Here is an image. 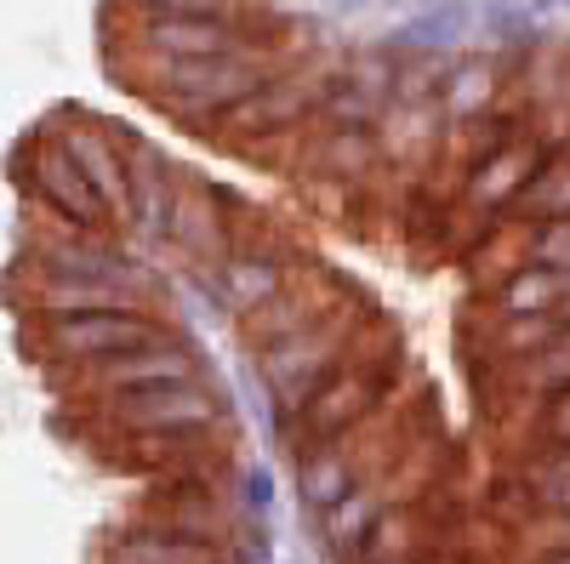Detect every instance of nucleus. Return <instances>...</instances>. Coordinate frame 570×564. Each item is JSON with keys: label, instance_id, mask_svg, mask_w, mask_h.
<instances>
[{"label": "nucleus", "instance_id": "f257e3e1", "mask_svg": "<svg viewBox=\"0 0 570 564\" xmlns=\"http://www.w3.org/2000/svg\"><path fill=\"white\" fill-rule=\"evenodd\" d=\"M389 332H394V319L376 308V297L371 291H354L348 303H337L325 319H314L308 332L285 337L268 354H252L257 383H263V394L274 405V422H285L320 383H331L343 365H354L360 354H371Z\"/></svg>", "mask_w": 570, "mask_h": 564}, {"label": "nucleus", "instance_id": "dca6fc26", "mask_svg": "<svg viewBox=\"0 0 570 564\" xmlns=\"http://www.w3.org/2000/svg\"><path fill=\"white\" fill-rule=\"evenodd\" d=\"M183 188H188V177H183L155 144L131 137V217H126V228L137 234V240H149V246L171 240Z\"/></svg>", "mask_w": 570, "mask_h": 564}, {"label": "nucleus", "instance_id": "c756f323", "mask_svg": "<svg viewBox=\"0 0 570 564\" xmlns=\"http://www.w3.org/2000/svg\"><path fill=\"white\" fill-rule=\"evenodd\" d=\"M525 564H570V547H531Z\"/></svg>", "mask_w": 570, "mask_h": 564}, {"label": "nucleus", "instance_id": "bb28decb", "mask_svg": "<svg viewBox=\"0 0 570 564\" xmlns=\"http://www.w3.org/2000/svg\"><path fill=\"white\" fill-rule=\"evenodd\" d=\"M531 445L537 451H570V388L564 394H548V399H537V410H531Z\"/></svg>", "mask_w": 570, "mask_h": 564}, {"label": "nucleus", "instance_id": "7c9ffc66", "mask_svg": "<svg viewBox=\"0 0 570 564\" xmlns=\"http://www.w3.org/2000/svg\"><path fill=\"white\" fill-rule=\"evenodd\" d=\"M331 7H337L343 18H354V12H371V7H383V0H331Z\"/></svg>", "mask_w": 570, "mask_h": 564}, {"label": "nucleus", "instance_id": "1a4fd4ad", "mask_svg": "<svg viewBox=\"0 0 570 564\" xmlns=\"http://www.w3.org/2000/svg\"><path fill=\"white\" fill-rule=\"evenodd\" d=\"M40 126H52V137L75 155V166L91 177V188L109 200V211L126 228V217H131V137H120L104 115H86V109H58Z\"/></svg>", "mask_w": 570, "mask_h": 564}, {"label": "nucleus", "instance_id": "9d476101", "mask_svg": "<svg viewBox=\"0 0 570 564\" xmlns=\"http://www.w3.org/2000/svg\"><path fill=\"white\" fill-rule=\"evenodd\" d=\"M451 520H462V507H451V485L422 502H400L365 531L348 564H422L451 547Z\"/></svg>", "mask_w": 570, "mask_h": 564}, {"label": "nucleus", "instance_id": "4468645a", "mask_svg": "<svg viewBox=\"0 0 570 564\" xmlns=\"http://www.w3.org/2000/svg\"><path fill=\"white\" fill-rule=\"evenodd\" d=\"M292 171L314 182H337V188H365L389 171V155H383L376 126H314L303 137Z\"/></svg>", "mask_w": 570, "mask_h": 564}, {"label": "nucleus", "instance_id": "6ab92c4d", "mask_svg": "<svg viewBox=\"0 0 570 564\" xmlns=\"http://www.w3.org/2000/svg\"><path fill=\"white\" fill-rule=\"evenodd\" d=\"M104 564H240V558H234V547L195 542V536H177L166 525L131 520L104 542Z\"/></svg>", "mask_w": 570, "mask_h": 564}, {"label": "nucleus", "instance_id": "2f4dec72", "mask_svg": "<svg viewBox=\"0 0 570 564\" xmlns=\"http://www.w3.org/2000/svg\"><path fill=\"white\" fill-rule=\"evenodd\" d=\"M531 7H537V12H553V7H564V0H531Z\"/></svg>", "mask_w": 570, "mask_h": 564}, {"label": "nucleus", "instance_id": "423d86ee", "mask_svg": "<svg viewBox=\"0 0 570 564\" xmlns=\"http://www.w3.org/2000/svg\"><path fill=\"white\" fill-rule=\"evenodd\" d=\"M12 177H18V195L40 211H52L86 234H120V217L109 211V200L91 188V177L75 166V155L52 137V126H35L18 155H12Z\"/></svg>", "mask_w": 570, "mask_h": 564}, {"label": "nucleus", "instance_id": "f3484780", "mask_svg": "<svg viewBox=\"0 0 570 564\" xmlns=\"http://www.w3.org/2000/svg\"><path fill=\"white\" fill-rule=\"evenodd\" d=\"M480 34V0H416V7L394 23V34H383V46L394 52H462Z\"/></svg>", "mask_w": 570, "mask_h": 564}, {"label": "nucleus", "instance_id": "ddd939ff", "mask_svg": "<svg viewBox=\"0 0 570 564\" xmlns=\"http://www.w3.org/2000/svg\"><path fill=\"white\" fill-rule=\"evenodd\" d=\"M308 268H314V257L297 251V246H240L234 257H223L217 274H212L217 308H228L234 319H246L252 308H263L268 297H279Z\"/></svg>", "mask_w": 570, "mask_h": 564}, {"label": "nucleus", "instance_id": "aec40b11", "mask_svg": "<svg viewBox=\"0 0 570 564\" xmlns=\"http://www.w3.org/2000/svg\"><path fill=\"white\" fill-rule=\"evenodd\" d=\"M508 86H513V63H508V58H497V52H456L440 109L451 115V126L480 120V115H497Z\"/></svg>", "mask_w": 570, "mask_h": 564}, {"label": "nucleus", "instance_id": "0eeeda50", "mask_svg": "<svg viewBox=\"0 0 570 564\" xmlns=\"http://www.w3.org/2000/svg\"><path fill=\"white\" fill-rule=\"evenodd\" d=\"M91 422H104L115 439H137V434H217L223 428V399L200 376V383H166V388L98 399L91 405Z\"/></svg>", "mask_w": 570, "mask_h": 564}, {"label": "nucleus", "instance_id": "cd10ccee", "mask_svg": "<svg viewBox=\"0 0 570 564\" xmlns=\"http://www.w3.org/2000/svg\"><path fill=\"white\" fill-rule=\"evenodd\" d=\"M525 263H548V268L570 274V217L525 222Z\"/></svg>", "mask_w": 570, "mask_h": 564}, {"label": "nucleus", "instance_id": "6e6552de", "mask_svg": "<svg viewBox=\"0 0 570 564\" xmlns=\"http://www.w3.org/2000/svg\"><path fill=\"white\" fill-rule=\"evenodd\" d=\"M354 291H365L360 279H348L343 268H331V263H314V268L297 274L279 297H268L263 308H252L246 319H234V325H240V343H246L252 354H268V348H279L285 337L308 332L314 319H325L337 303H348Z\"/></svg>", "mask_w": 570, "mask_h": 564}, {"label": "nucleus", "instance_id": "a211bd4d", "mask_svg": "<svg viewBox=\"0 0 570 564\" xmlns=\"http://www.w3.org/2000/svg\"><path fill=\"white\" fill-rule=\"evenodd\" d=\"M376 137H383V155L400 171H422L434 166L451 144V115L440 103H389V115L376 120Z\"/></svg>", "mask_w": 570, "mask_h": 564}, {"label": "nucleus", "instance_id": "20e7f679", "mask_svg": "<svg viewBox=\"0 0 570 564\" xmlns=\"http://www.w3.org/2000/svg\"><path fill=\"white\" fill-rule=\"evenodd\" d=\"M18 325H23V348L46 359V370H91L142 343L177 337L155 308H80V314H40Z\"/></svg>", "mask_w": 570, "mask_h": 564}, {"label": "nucleus", "instance_id": "7ed1b4c3", "mask_svg": "<svg viewBox=\"0 0 570 564\" xmlns=\"http://www.w3.org/2000/svg\"><path fill=\"white\" fill-rule=\"evenodd\" d=\"M434 434H440L434 399L422 394L416 416H411V405L400 399L394 410L371 416L365 428L331 439L325 451H314V456L297 462V496H303V507H308V513H331L343 496H354V491H360L365 479H376V474H389L400 456H411L422 439H434Z\"/></svg>", "mask_w": 570, "mask_h": 564}, {"label": "nucleus", "instance_id": "9b49d317", "mask_svg": "<svg viewBox=\"0 0 570 564\" xmlns=\"http://www.w3.org/2000/svg\"><path fill=\"white\" fill-rule=\"evenodd\" d=\"M206 365L195 354L188 337H160V343H142L131 354H115L91 370H69V383L91 399H120V394H142V388H166V383H200Z\"/></svg>", "mask_w": 570, "mask_h": 564}, {"label": "nucleus", "instance_id": "4be33fe9", "mask_svg": "<svg viewBox=\"0 0 570 564\" xmlns=\"http://www.w3.org/2000/svg\"><path fill=\"white\" fill-rule=\"evenodd\" d=\"M513 491L537 520L570 525V451H531L525 462H519Z\"/></svg>", "mask_w": 570, "mask_h": 564}, {"label": "nucleus", "instance_id": "39448f33", "mask_svg": "<svg viewBox=\"0 0 570 564\" xmlns=\"http://www.w3.org/2000/svg\"><path fill=\"white\" fill-rule=\"evenodd\" d=\"M445 485H451V439L434 434V439H422L411 456H400L389 474L365 479L354 496H343L331 513H320V542H325V553L348 564L354 547L365 542V531L383 520L389 507L422 502V496H434V491H445Z\"/></svg>", "mask_w": 570, "mask_h": 564}, {"label": "nucleus", "instance_id": "2eb2a0df", "mask_svg": "<svg viewBox=\"0 0 570 564\" xmlns=\"http://www.w3.org/2000/svg\"><path fill=\"white\" fill-rule=\"evenodd\" d=\"M137 520L166 525V531L195 536V542H217V547H234V536H240V507L217 485H155L142 496Z\"/></svg>", "mask_w": 570, "mask_h": 564}, {"label": "nucleus", "instance_id": "f8f14e48", "mask_svg": "<svg viewBox=\"0 0 570 564\" xmlns=\"http://www.w3.org/2000/svg\"><path fill=\"white\" fill-rule=\"evenodd\" d=\"M553 160V144L531 126V131H519L513 144H502L497 155H485L480 166H473L462 177V211H480V217H513L519 195L531 188V177Z\"/></svg>", "mask_w": 570, "mask_h": 564}, {"label": "nucleus", "instance_id": "b1692460", "mask_svg": "<svg viewBox=\"0 0 570 564\" xmlns=\"http://www.w3.org/2000/svg\"><path fill=\"white\" fill-rule=\"evenodd\" d=\"M513 217H519V222H553V217H570V149H553V160L531 177L525 195H519Z\"/></svg>", "mask_w": 570, "mask_h": 564}, {"label": "nucleus", "instance_id": "5701e85b", "mask_svg": "<svg viewBox=\"0 0 570 564\" xmlns=\"http://www.w3.org/2000/svg\"><path fill=\"white\" fill-rule=\"evenodd\" d=\"M508 383H513V399H548V394H564L570 388V325L531 359L508 365Z\"/></svg>", "mask_w": 570, "mask_h": 564}, {"label": "nucleus", "instance_id": "c85d7f7f", "mask_svg": "<svg viewBox=\"0 0 570 564\" xmlns=\"http://www.w3.org/2000/svg\"><path fill=\"white\" fill-rule=\"evenodd\" d=\"M131 12H246L252 0H115Z\"/></svg>", "mask_w": 570, "mask_h": 564}, {"label": "nucleus", "instance_id": "412c9836", "mask_svg": "<svg viewBox=\"0 0 570 564\" xmlns=\"http://www.w3.org/2000/svg\"><path fill=\"white\" fill-rule=\"evenodd\" d=\"M570 303V274L564 268H548V263H519L508 279L491 286V314H508V319H531V314H559Z\"/></svg>", "mask_w": 570, "mask_h": 564}, {"label": "nucleus", "instance_id": "393cba45", "mask_svg": "<svg viewBox=\"0 0 570 564\" xmlns=\"http://www.w3.org/2000/svg\"><path fill=\"white\" fill-rule=\"evenodd\" d=\"M389 115V103H376L371 91L337 63L325 80V98H320V126H376Z\"/></svg>", "mask_w": 570, "mask_h": 564}, {"label": "nucleus", "instance_id": "f03ea898", "mask_svg": "<svg viewBox=\"0 0 570 564\" xmlns=\"http://www.w3.org/2000/svg\"><path fill=\"white\" fill-rule=\"evenodd\" d=\"M400 399H411V376H405V348H400V325L376 343L371 354H360L354 365H343L331 383H320L292 416L274 422L292 462L325 451L331 439H343L354 428H365L371 416L394 410Z\"/></svg>", "mask_w": 570, "mask_h": 564}, {"label": "nucleus", "instance_id": "a878e982", "mask_svg": "<svg viewBox=\"0 0 570 564\" xmlns=\"http://www.w3.org/2000/svg\"><path fill=\"white\" fill-rule=\"evenodd\" d=\"M531 12L537 7H525V0H480V34L497 40L502 52H525V46L537 40Z\"/></svg>", "mask_w": 570, "mask_h": 564}, {"label": "nucleus", "instance_id": "473e14b6", "mask_svg": "<svg viewBox=\"0 0 570 564\" xmlns=\"http://www.w3.org/2000/svg\"><path fill=\"white\" fill-rule=\"evenodd\" d=\"M559 319H564V325H570V303H564V308H559Z\"/></svg>", "mask_w": 570, "mask_h": 564}]
</instances>
